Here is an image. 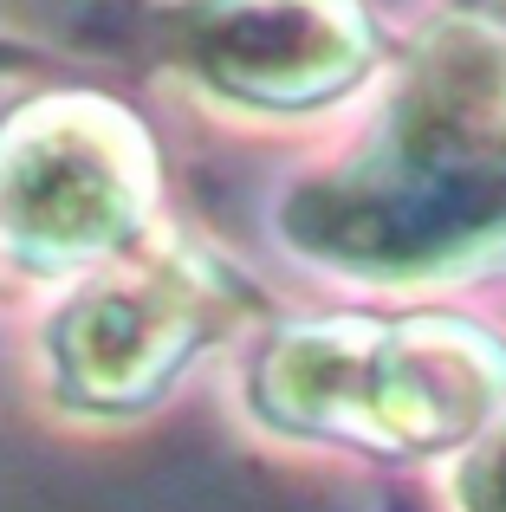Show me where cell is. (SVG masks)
<instances>
[{
	"instance_id": "obj_1",
	"label": "cell",
	"mask_w": 506,
	"mask_h": 512,
	"mask_svg": "<svg viewBox=\"0 0 506 512\" xmlns=\"http://www.w3.org/2000/svg\"><path fill=\"white\" fill-rule=\"evenodd\" d=\"M299 234L364 266H442L506 240V65L442 46L351 175L312 188Z\"/></svg>"
},
{
	"instance_id": "obj_2",
	"label": "cell",
	"mask_w": 506,
	"mask_h": 512,
	"mask_svg": "<svg viewBox=\"0 0 506 512\" xmlns=\"http://www.w3.org/2000/svg\"><path fill=\"white\" fill-rule=\"evenodd\" d=\"M7 221L39 253H91L137 221L143 150L104 104H59L7 143Z\"/></svg>"
},
{
	"instance_id": "obj_3",
	"label": "cell",
	"mask_w": 506,
	"mask_h": 512,
	"mask_svg": "<svg viewBox=\"0 0 506 512\" xmlns=\"http://www.w3.org/2000/svg\"><path fill=\"white\" fill-rule=\"evenodd\" d=\"M364 20L351 0H202L195 72L247 104H312L364 72Z\"/></svg>"
},
{
	"instance_id": "obj_4",
	"label": "cell",
	"mask_w": 506,
	"mask_h": 512,
	"mask_svg": "<svg viewBox=\"0 0 506 512\" xmlns=\"http://www.w3.org/2000/svg\"><path fill=\"white\" fill-rule=\"evenodd\" d=\"M481 13H487V20H500V26H506V0H481Z\"/></svg>"
}]
</instances>
